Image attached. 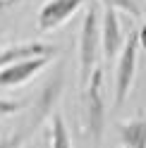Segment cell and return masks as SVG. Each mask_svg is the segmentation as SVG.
<instances>
[{
  "mask_svg": "<svg viewBox=\"0 0 146 148\" xmlns=\"http://www.w3.org/2000/svg\"><path fill=\"white\" fill-rule=\"evenodd\" d=\"M101 58V14L94 5L84 12L79 29V86L84 88Z\"/></svg>",
  "mask_w": 146,
  "mask_h": 148,
  "instance_id": "6da1fadb",
  "label": "cell"
},
{
  "mask_svg": "<svg viewBox=\"0 0 146 148\" xmlns=\"http://www.w3.org/2000/svg\"><path fill=\"white\" fill-rule=\"evenodd\" d=\"M81 103H84V129L91 136L94 146H98L103 141L105 134V98H103V69L96 67L91 79L86 81L84 93H81Z\"/></svg>",
  "mask_w": 146,
  "mask_h": 148,
  "instance_id": "7a4b0ae2",
  "label": "cell"
},
{
  "mask_svg": "<svg viewBox=\"0 0 146 148\" xmlns=\"http://www.w3.org/2000/svg\"><path fill=\"white\" fill-rule=\"evenodd\" d=\"M136 60H139V41L136 31H132L125 38V45L117 55V67H115V93H113V105L122 108L125 100L129 98L134 79H136Z\"/></svg>",
  "mask_w": 146,
  "mask_h": 148,
  "instance_id": "3957f363",
  "label": "cell"
},
{
  "mask_svg": "<svg viewBox=\"0 0 146 148\" xmlns=\"http://www.w3.org/2000/svg\"><path fill=\"white\" fill-rule=\"evenodd\" d=\"M62 88H65V74L58 67L53 72V77L39 88V93H36L34 103H31V117H29V122L24 124L29 134H34L36 129L45 122V117H50L55 112V105H58V100L62 96Z\"/></svg>",
  "mask_w": 146,
  "mask_h": 148,
  "instance_id": "277c9868",
  "label": "cell"
},
{
  "mask_svg": "<svg viewBox=\"0 0 146 148\" xmlns=\"http://www.w3.org/2000/svg\"><path fill=\"white\" fill-rule=\"evenodd\" d=\"M86 0H48L41 5L39 17H36V26L39 31H55L58 26H62L67 19H72V14L79 12V7H84Z\"/></svg>",
  "mask_w": 146,
  "mask_h": 148,
  "instance_id": "5b68a950",
  "label": "cell"
},
{
  "mask_svg": "<svg viewBox=\"0 0 146 148\" xmlns=\"http://www.w3.org/2000/svg\"><path fill=\"white\" fill-rule=\"evenodd\" d=\"M125 45V34H122V24L115 10H103L101 17V53L105 62H113L120 55Z\"/></svg>",
  "mask_w": 146,
  "mask_h": 148,
  "instance_id": "8992f818",
  "label": "cell"
},
{
  "mask_svg": "<svg viewBox=\"0 0 146 148\" xmlns=\"http://www.w3.org/2000/svg\"><path fill=\"white\" fill-rule=\"evenodd\" d=\"M58 48L48 43H39V41H29V43H17L10 48H0V69L10 67L14 62H24V60H34V58H55Z\"/></svg>",
  "mask_w": 146,
  "mask_h": 148,
  "instance_id": "52a82bcc",
  "label": "cell"
},
{
  "mask_svg": "<svg viewBox=\"0 0 146 148\" xmlns=\"http://www.w3.org/2000/svg\"><path fill=\"white\" fill-rule=\"evenodd\" d=\"M53 58H34V60H24V62H14L10 67L0 69V86L3 88H12V86H22L26 81H31L41 69L48 67V62Z\"/></svg>",
  "mask_w": 146,
  "mask_h": 148,
  "instance_id": "ba28073f",
  "label": "cell"
},
{
  "mask_svg": "<svg viewBox=\"0 0 146 148\" xmlns=\"http://www.w3.org/2000/svg\"><path fill=\"white\" fill-rule=\"evenodd\" d=\"M122 148H146V112L117 124Z\"/></svg>",
  "mask_w": 146,
  "mask_h": 148,
  "instance_id": "9c48e42d",
  "label": "cell"
},
{
  "mask_svg": "<svg viewBox=\"0 0 146 148\" xmlns=\"http://www.w3.org/2000/svg\"><path fill=\"white\" fill-rule=\"evenodd\" d=\"M50 148H72V136L60 112L50 115Z\"/></svg>",
  "mask_w": 146,
  "mask_h": 148,
  "instance_id": "30bf717a",
  "label": "cell"
},
{
  "mask_svg": "<svg viewBox=\"0 0 146 148\" xmlns=\"http://www.w3.org/2000/svg\"><path fill=\"white\" fill-rule=\"evenodd\" d=\"M105 10H122V12H127V14H132L134 19H139L141 17V7H139V3L136 0H98Z\"/></svg>",
  "mask_w": 146,
  "mask_h": 148,
  "instance_id": "8fae6325",
  "label": "cell"
},
{
  "mask_svg": "<svg viewBox=\"0 0 146 148\" xmlns=\"http://www.w3.org/2000/svg\"><path fill=\"white\" fill-rule=\"evenodd\" d=\"M31 134L26 132V127L22 124V129H17V132H12L10 136H5V138H0V148H22L24 141L29 138Z\"/></svg>",
  "mask_w": 146,
  "mask_h": 148,
  "instance_id": "7c38bea8",
  "label": "cell"
},
{
  "mask_svg": "<svg viewBox=\"0 0 146 148\" xmlns=\"http://www.w3.org/2000/svg\"><path fill=\"white\" fill-rule=\"evenodd\" d=\"M22 100H5L0 98V117H10V115H17L22 110Z\"/></svg>",
  "mask_w": 146,
  "mask_h": 148,
  "instance_id": "4fadbf2b",
  "label": "cell"
},
{
  "mask_svg": "<svg viewBox=\"0 0 146 148\" xmlns=\"http://www.w3.org/2000/svg\"><path fill=\"white\" fill-rule=\"evenodd\" d=\"M136 41H139V48L146 53V22L139 26V31H136Z\"/></svg>",
  "mask_w": 146,
  "mask_h": 148,
  "instance_id": "5bb4252c",
  "label": "cell"
},
{
  "mask_svg": "<svg viewBox=\"0 0 146 148\" xmlns=\"http://www.w3.org/2000/svg\"><path fill=\"white\" fill-rule=\"evenodd\" d=\"M12 3H17V0H0V12H3V10H7V7H10Z\"/></svg>",
  "mask_w": 146,
  "mask_h": 148,
  "instance_id": "9a60e30c",
  "label": "cell"
}]
</instances>
